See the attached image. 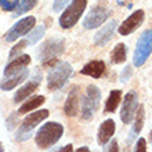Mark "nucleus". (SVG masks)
Returning a JSON list of instances; mask_svg holds the SVG:
<instances>
[{
    "instance_id": "nucleus-1",
    "label": "nucleus",
    "mask_w": 152,
    "mask_h": 152,
    "mask_svg": "<svg viewBox=\"0 0 152 152\" xmlns=\"http://www.w3.org/2000/svg\"><path fill=\"white\" fill-rule=\"evenodd\" d=\"M64 48L65 42L62 37H50L39 47V50L36 51V57L43 65L53 66L58 61L57 60L58 56L64 53Z\"/></svg>"
},
{
    "instance_id": "nucleus-2",
    "label": "nucleus",
    "mask_w": 152,
    "mask_h": 152,
    "mask_svg": "<svg viewBox=\"0 0 152 152\" xmlns=\"http://www.w3.org/2000/svg\"><path fill=\"white\" fill-rule=\"evenodd\" d=\"M62 133H64L62 124L57 123V122H48L37 130L35 142L40 149H48L62 137Z\"/></svg>"
},
{
    "instance_id": "nucleus-3",
    "label": "nucleus",
    "mask_w": 152,
    "mask_h": 152,
    "mask_svg": "<svg viewBox=\"0 0 152 152\" xmlns=\"http://www.w3.org/2000/svg\"><path fill=\"white\" fill-rule=\"evenodd\" d=\"M71 75H72V66H71V64L65 62V61H57L53 66H50V71H48L47 88L50 91L60 90L68 82Z\"/></svg>"
},
{
    "instance_id": "nucleus-4",
    "label": "nucleus",
    "mask_w": 152,
    "mask_h": 152,
    "mask_svg": "<svg viewBox=\"0 0 152 152\" xmlns=\"http://www.w3.org/2000/svg\"><path fill=\"white\" fill-rule=\"evenodd\" d=\"M48 115H50L48 109H40L37 112H33L26 116V118L22 120V123H21V126L18 127V130H17V133H15L17 142H22V141L29 140V137L32 136V133H33V129L36 127L42 120L47 119Z\"/></svg>"
},
{
    "instance_id": "nucleus-5",
    "label": "nucleus",
    "mask_w": 152,
    "mask_h": 152,
    "mask_svg": "<svg viewBox=\"0 0 152 152\" xmlns=\"http://www.w3.org/2000/svg\"><path fill=\"white\" fill-rule=\"evenodd\" d=\"M111 15V8L108 6L107 0H100L94 7L88 11V14L84 17L83 26L86 29H96L104 24Z\"/></svg>"
},
{
    "instance_id": "nucleus-6",
    "label": "nucleus",
    "mask_w": 152,
    "mask_h": 152,
    "mask_svg": "<svg viewBox=\"0 0 152 152\" xmlns=\"http://www.w3.org/2000/svg\"><path fill=\"white\" fill-rule=\"evenodd\" d=\"M100 101H101L100 88L97 87V86H94V84H88L87 88H86V94H84L83 100H82V107H80L82 118L84 120L91 119L93 115L98 109Z\"/></svg>"
},
{
    "instance_id": "nucleus-7",
    "label": "nucleus",
    "mask_w": 152,
    "mask_h": 152,
    "mask_svg": "<svg viewBox=\"0 0 152 152\" xmlns=\"http://www.w3.org/2000/svg\"><path fill=\"white\" fill-rule=\"evenodd\" d=\"M152 53V29H147L138 37L136 50L133 54V64L134 66H142L147 62L148 57Z\"/></svg>"
},
{
    "instance_id": "nucleus-8",
    "label": "nucleus",
    "mask_w": 152,
    "mask_h": 152,
    "mask_svg": "<svg viewBox=\"0 0 152 152\" xmlns=\"http://www.w3.org/2000/svg\"><path fill=\"white\" fill-rule=\"evenodd\" d=\"M87 6V0H72L66 10L60 17V26L64 29H69L75 26L76 22L80 20Z\"/></svg>"
},
{
    "instance_id": "nucleus-9",
    "label": "nucleus",
    "mask_w": 152,
    "mask_h": 152,
    "mask_svg": "<svg viewBox=\"0 0 152 152\" xmlns=\"http://www.w3.org/2000/svg\"><path fill=\"white\" fill-rule=\"evenodd\" d=\"M138 109V96L136 91H129L124 97L123 105L120 109V119L124 124H130L134 120V116Z\"/></svg>"
},
{
    "instance_id": "nucleus-10",
    "label": "nucleus",
    "mask_w": 152,
    "mask_h": 152,
    "mask_svg": "<svg viewBox=\"0 0 152 152\" xmlns=\"http://www.w3.org/2000/svg\"><path fill=\"white\" fill-rule=\"evenodd\" d=\"M36 24V18L35 17H26V18H22L17 22L14 26H12L7 33H6V42H15L17 39H20L21 36H24L26 33H29L33 29Z\"/></svg>"
},
{
    "instance_id": "nucleus-11",
    "label": "nucleus",
    "mask_w": 152,
    "mask_h": 152,
    "mask_svg": "<svg viewBox=\"0 0 152 152\" xmlns=\"http://www.w3.org/2000/svg\"><path fill=\"white\" fill-rule=\"evenodd\" d=\"M144 18H145V14L142 10L134 11L132 15H129L127 18L122 22V25L119 26V33L122 36H127V35L133 33L142 22H144Z\"/></svg>"
},
{
    "instance_id": "nucleus-12",
    "label": "nucleus",
    "mask_w": 152,
    "mask_h": 152,
    "mask_svg": "<svg viewBox=\"0 0 152 152\" xmlns=\"http://www.w3.org/2000/svg\"><path fill=\"white\" fill-rule=\"evenodd\" d=\"M40 80H42V72L36 69L35 76H33V77L29 80L28 83L24 84V86H22V87H21L20 90L15 93V96H14V102L20 104V102H22L26 97H29L32 93L36 91L37 87L40 86Z\"/></svg>"
},
{
    "instance_id": "nucleus-13",
    "label": "nucleus",
    "mask_w": 152,
    "mask_h": 152,
    "mask_svg": "<svg viewBox=\"0 0 152 152\" xmlns=\"http://www.w3.org/2000/svg\"><path fill=\"white\" fill-rule=\"evenodd\" d=\"M80 109V87L73 86L68 94V98L65 101L64 112L68 116H76Z\"/></svg>"
},
{
    "instance_id": "nucleus-14",
    "label": "nucleus",
    "mask_w": 152,
    "mask_h": 152,
    "mask_svg": "<svg viewBox=\"0 0 152 152\" xmlns=\"http://www.w3.org/2000/svg\"><path fill=\"white\" fill-rule=\"evenodd\" d=\"M116 26H118V21L116 20H111L109 22H107V24L96 33V36H94V44H96V46H100V47L105 46V44L113 37V32H115Z\"/></svg>"
},
{
    "instance_id": "nucleus-15",
    "label": "nucleus",
    "mask_w": 152,
    "mask_h": 152,
    "mask_svg": "<svg viewBox=\"0 0 152 152\" xmlns=\"http://www.w3.org/2000/svg\"><path fill=\"white\" fill-rule=\"evenodd\" d=\"M29 75L28 68H22L17 72L11 73L8 76H3V80H1V90L3 91H8V90H12V88L18 86L20 83H22Z\"/></svg>"
},
{
    "instance_id": "nucleus-16",
    "label": "nucleus",
    "mask_w": 152,
    "mask_h": 152,
    "mask_svg": "<svg viewBox=\"0 0 152 152\" xmlns=\"http://www.w3.org/2000/svg\"><path fill=\"white\" fill-rule=\"evenodd\" d=\"M115 130H116V124L112 119H107L105 122H102L98 129V133H97V141L101 147H105L108 144L112 136L115 134Z\"/></svg>"
},
{
    "instance_id": "nucleus-17",
    "label": "nucleus",
    "mask_w": 152,
    "mask_h": 152,
    "mask_svg": "<svg viewBox=\"0 0 152 152\" xmlns=\"http://www.w3.org/2000/svg\"><path fill=\"white\" fill-rule=\"evenodd\" d=\"M144 120H145V108H144V105H140L136 112V116H134V124H133L132 130L129 133L127 144H130L140 134V132L142 130V126H144Z\"/></svg>"
},
{
    "instance_id": "nucleus-18",
    "label": "nucleus",
    "mask_w": 152,
    "mask_h": 152,
    "mask_svg": "<svg viewBox=\"0 0 152 152\" xmlns=\"http://www.w3.org/2000/svg\"><path fill=\"white\" fill-rule=\"evenodd\" d=\"M29 62H31V57H29L28 54H24V56H21V57H15V60L12 58V60L4 66L3 76H8L22 68H26L29 65Z\"/></svg>"
},
{
    "instance_id": "nucleus-19",
    "label": "nucleus",
    "mask_w": 152,
    "mask_h": 152,
    "mask_svg": "<svg viewBox=\"0 0 152 152\" xmlns=\"http://www.w3.org/2000/svg\"><path fill=\"white\" fill-rule=\"evenodd\" d=\"M104 72H105V64H104V61H100V60L90 61V62L84 65L83 68H82V71H80L82 75L91 76L94 79L101 77V76L104 75Z\"/></svg>"
},
{
    "instance_id": "nucleus-20",
    "label": "nucleus",
    "mask_w": 152,
    "mask_h": 152,
    "mask_svg": "<svg viewBox=\"0 0 152 152\" xmlns=\"http://www.w3.org/2000/svg\"><path fill=\"white\" fill-rule=\"evenodd\" d=\"M120 100H122V91L120 90H112V91L109 93V97L107 102H105V112H115L116 108L119 107L120 104Z\"/></svg>"
},
{
    "instance_id": "nucleus-21",
    "label": "nucleus",
    "mask_w": 152,
    "mask_h": 152,
    "mask_svg": "<svg viewBox=\"0 0 152 152\" xmlns=\"http://www.w3.org/2000/svg\"><path fill=\"white\" fill-rule=\"evenodd\" d=\"M126 54H127L126 46L123 43L116 44L115 48L111 51V62L112 64H122L126 61Z\"/></svg>"
},
{
    "instance_id": "nucleus-22",
    "label": "nucleus",
    "mask_w": 152,
    "mask_h": 152,
    "mask_svg": "<svg viewBox=\"0 0 152 152\" xmlns=\"http://www.w3.org/2000/svg\"><path fill=\"white\" fill-rule=\"evenodd\" d=\"M44 98L43 96H36V97H32L31 100H28L25 104H22L21 105V108H20V111L18 112L20 113H28V112H31L32 109H36L37 107H40L42 104H44Z\"/></svg>"
},
{
    "instance_id": "nucleus-23",
    "label": "nucleus",
    "mask_w": 152,
    "mask_h": 152,
    "mask_svg": "<svg viewBox=\"0 0 152 152\" xmlns=\"http://www.w3.org/2000/svg\"><path fill=\"white\" fill-rule=\"evenodd\" d=\"M37 1H39V0H20V4H18V7L15 8L14 15L18 17V15L25 14V12L31 11V10L37 4Z\"/></svg>"
},
{
    "instance_id": "nucleus-24",
    "label": "nucleus",
    "mask_w": 152,
    "mask_h": 152,
    "mask_svg": "<svg viewBox=\"0 0 152 152\" xmlns=\"http://www.w3.org/2000/svg\"><path fill=\"white\" fill-rule=\"evenodd\" d=\"M44 33H46V28H44V26H36V28H33L28 35L29 44H36L37 42L44 36Z\"/></svg>"
},
{
    "instance_id": "nucleus-25",
    "label": "nucleus",
    "mask_w": 152,
    "mask_h": 152,
    "mask_svg": "<svg viewBox=\"0 0 152 152\" xmlns=\"http://www.w3.org/2000/svg\"><path fill=\"white\" fill-rule=\"evenodd\" d=\"M26 44H29V42H28V39L26 40H21V42H18V43L14 46V47L10 50V54H8V58L10 60H12L15 56H18L22 50H24V47H26Z\"/></svg>"
},
{
    "instance_id": "nucleus-26",
    "label": "nucleus",
    "mask_w": 152,
    "mask_h": 152,
    "mask_svg": "<svg viewBox=\"0 0 152 152\" xmlns=\"http://www.w3.org/2000/svg\"><path fill=\"white\" fill-rule=\"evenodd\" d=\"M20 4V0H0V6H1V10L4 11H12L15 10Z\"/></svg>"
},
{
    "instance_id": "nucleus-27",
    "label": "nucleus",
    "mask_w": 152,
    "mask_h": 152,
    "mask_svg": "<svg viewBox=\"0 0 152 152\" xmlns=\"http://www.w3.org/2000/svg\"><path fill=\"white\" fill-rule=\"evenodd\" d=\"M18 113H15V112L10 113V116L6 119V126H7L8 130H14V127L18 124Z\"/></svg>"
},
{
    "instance_id": "nucleus-28",
    "label": "nucleus",
    "mask_w": 152,
    "mask_h": 152,
    "mask_svg": "<svg viewBox=\"0 0 152 152\" xmlns=\"http://www.w3.org/2000/svg\"><path fill=\"white\" fill-rule=\"evenodd\" d=\"M132 75H133L132 66L126 65V68L122 71V73H120V82H122V83H126V82H129V80H130V77H132Z\"/></svg>"
},
{
    "instance_id": "nucleus-29",
    "label": "nucleus",
    "mask_w": 152,
    "mask_h": 152,
    "mask_svg": "<svg viewBox=\"0 0 152 152\" xmlns=\"http://www.w3.org/2000/svg\"><path fill=\"white\" fill-rule=\"evenodd\" d=\"M71 0H54V4H53V10L56 12H60L64 7H66L69 4Z\"/></svg>"
},
{
    "instance_id": "nucleus-30",
    "label": "nucleus",
    "mask_w": 152,
    "mask_h": 152,
    "mask_svg": "<svg viewBox=\"0 0 152 152\" xmlns=\"http://www.w3.org/2000/svg\"><path fill=\"white\" fill-rule=\"evenodd\" d=\"M134 152H147L144 138H138V141L136 142V147H134Z\"/></svg>"
},
{
    "instance_id": "nucleus-31",
    "label": "nucleus",
    "mask_w": 152,
    "mask_h": 152,
    "mask_svg": "<svg viewBox=\"0 0 152 152\" xmlns=\"http://www.w3.org/2000/svg\"><path fill=\"white\" fill-rule=\"evenodd\" d=\"M105 151H111V152H113V151H119V148H118V142L116 141H112L111 144L105 148Z\"/></svg>"
},
{
    "instance_id": "nucleus-32",
    "label": "nucleus",
    "mask_w": 152,
    "mask_h": 152,
    "mask_svg": "<svg viewBox=\"0 0 152 152\" xmlns=\"http://www.w3.org/2000/svg\"><path fill=\"white\" fill-rule=\"evenodd\" d=\"M72 148H73L72 144H69V145H65L64 148H60L58 151H60V152H68V151H72Z\"/></svg>"
},
{
    "instance_id": "nucleus-33",
    "label": "nucleus",
    "mask_w": 152,
    "mask_h": 152,
    "mask_svg": "<svg viewBox=\"0 0 152 152\" xmlns=\"http://www.w3.org/2000/svg\"><path fill=\"white\" fill-rule=\"evenodd\" d=\"M88 151H90V149H88L87 147H83V148H79V149H77V152H88Z\"/></svg>"
},
{
    "instance_id": "nucleus-34",
    "label": "nucleus",
    "mask_w": 152,
    "mask_h": 152,
    "mask_svg": "<svg viewBox=\"0 0 152 152\" xmlns=\"http://www.w3.org/2000/svg\"><path fill=\"white\" fill-rule=\"evenodd\" d=\"M151 144H152V132H151Z\"/></svg>"
}]
</instances>
